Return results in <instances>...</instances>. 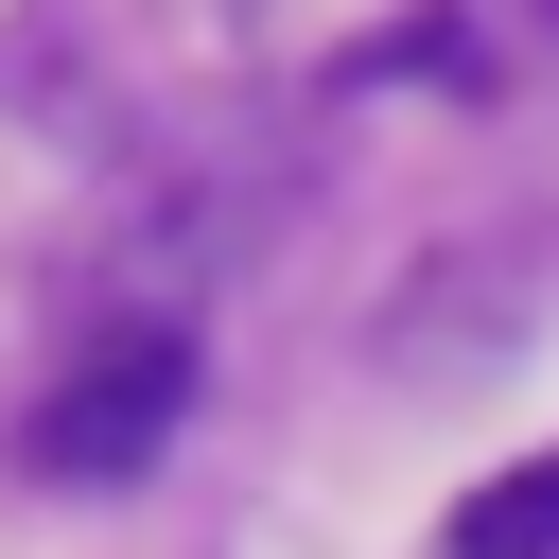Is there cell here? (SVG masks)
I'll list each match as a JSON object with an SVG mask.
<instances>
[{"label": "cell", "mask_w": 559, "mask_h": 559, "mask_svg": "<svg viewBox=\"0 0 559 559\" xmlns=\"http://www.w3.org/2000/svg\"><path fill=\"white\" fill-rule=\"evenodd\" d=\"M175 419H192V332H87L70 367H52V402L17 419V454L52 472V489H122V472H157L175 454Z\"/></svg>", "instance_id": "3957f363"}, {"label": "cell", "mask_w": 559, "mask_h": 559, "mask_svg": "<svg viewBox=\"0 0 559 559\" xmlns=\"http://www.w3.org/2000/svg\"><path fill=\"white\" fill-rule=\"evenodd\" d=\"M297 192H314V157H297V140H175V157H140V175H122V210L70 245V280L105 297V332H140V314L175 332V314H192V297H210V280L297 210Z\"/></svg>", "instance_id": "6da1fadb"}, {"label": "cell", "mask_w": 559, "mask_h": 559, "mask_svg": "<svg viewBox=\"0 0 559 559\" xmlns=\"http://www.w3.org/2000/svg\"><path fill=\"white\" fill-rule=\"evenodd\" d=\"M437 559H559V454H507L489 489H454Z\"/></svg>", "instance_id": "277c9868"}, {"label": "cell", "mask_w": 559, "mask_h": 559, "mask_svg": "<svg viewBox=\"0 0 559 559\" xmlns=\"http://www.w3.org/2000/svg\"><path fill=\"white\" fill-rule=\"evenodd\" d=\"M542 314H559V227H454V245L367 314V367H384V384H489Z\"/></svg>", "instance_id": "7a4b0ae2"}]
</instances>
